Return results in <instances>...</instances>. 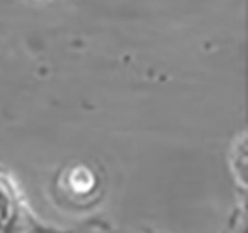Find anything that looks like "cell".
I'll use <instances>...</instances> for the list:
<instances>
[{
  "mask_svg": "<svg viewBox=\"0 0 248 233\" xmlns=\"http://www.w3.org/2000/svg\"><path fill=\"white\" fill-rule=\"evenodd\" d=\"M64 192L71 199H87L99 188V178L87 166H75L64 176Z\"/></svg>",
  "mask_w": 248,
  "mask_h": 233,
  "instance_id": "1",
  "label": "cell"
},
{
  "mask_svg": "<svg viewBox=\"0 0 248 233\" xmlns=\"http://www.w3.org/2000/svg\"><path fill=\"white\" fill-rule=\"evenodd\" d=\"M31 233H59V232H52V230H35ZM62 233H124V232H113V230H103V226H92V225H85L80 230H71V232H62Z\"/></svg>",
  "mask_w": 248,
  "mask_h": 233,
  "instance_id": "3",
  "label": "cell"
},
{
  "mask_svg": "<svg viewBox=\"0 0 248 233\" xmlns=\"http://www.w3.org/2000/svg\"><path fill=\"white\" fill-rule=\"evenodd\" d=\"M19 219V202L7 178L0 174V233H13Z\"/></svg>",
  "mask_w": 248,
  "mask_h": 233,
  "instance_id": "2",
  "label": "cell"
}]
</instances>
